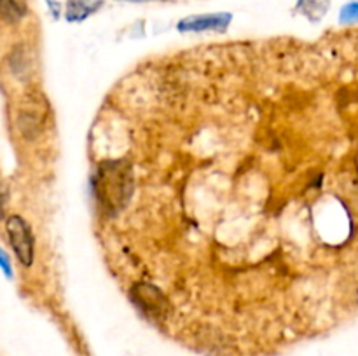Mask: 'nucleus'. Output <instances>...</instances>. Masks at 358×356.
<instances>
[{"label": "nucleus", "instance_id": "1", "mask_svg": "<svg viewBox=\"0 0 358 356\" xmlns=\"http://www.w3.org/2000/svg\"><path fill=\"white\" fill-rule=\"evenodd\" d=\"M6 232L17 262L23 267H30L35 260V237L30 223L23 216L10 215L6 218Z\"/></svg>", "mask_w": 358, "mask_h": 356}, {"label": "nucleus", "instance_id": "2", "mask_svg": "<svg viewBox=\"0 0 358 356\" xmlns=\"http://www.w3.org/2000/svg\"><path fill=\"white\" fill-rule=\"evenodd\" d=\"M231 20L233 16L229 13L196 14V16L184 17L177 28L180 31H226Z\"/></svg>", "mask_w": 358, "mask_h": 356}, {"label": "nucleus", "instance_id": "3", "mask_svg": "<svg viewBox=\"0 0 358 356\" xmlns=\"http://www.w3.org/2000/svg\"><path fill=\"white\" fill-rule=\"evenodd\" d=\"M101 6H103L101 0H69V2H66L65 17L70 23L84 21L86 17H90L91 14L96 13Z\"/></svg>", "mask_w": 358, "mask_h": 356}, {"label": "nucleus", "instance_id": "4", "mask_svg": "<svg viewBox=\"0 0 358 356\" xmlns=\"http://www.w3.org/2000/svg\"><path fill=\"white\" fill-rule=\"evenodd\" d=\"M27 14L24 0H0V17L7 23H17Z\"/></svg>", "mask_w": 358, "mask_h": 356}, {"label": "nucleus", "instance_id": "5", "mask_svg": "<svg viewBox=\"0 0 358 356\" xmlns=\"http://www.w3.org/2000/svg\"><path fill=\"white\" fill-rule=\"evenodd\" d=\"M7 202H9V188H7L6 184L0 180V220L6 216Z\"/></svg>", "mask_w": 358, "mask_h": 356}, {"label": "nucleus", "instance_id": "6", "mask_svg": "<svg viewBox=\"0 0 358 356\" xmlns=\"http://www.w3.org/2000/svg\"><path fill=\"white\" fill-rule=\"evenodd\" d=\"M0 269H2L3 274H6L7 278H13V265H10V258L2 248H0Z\"/></svg>", "mask_w": 358, "mask_h": 356}, {"label": "nucleus", "instance_id": "7", "mask_svg": "<svg viewBox=\"0 0 358 356\" xmlns=\"http://www.w3.org/2000/svg\"><path fill=\"white\" fill-rule=\"evenodd\" d=\"M126 2H150V0H126ZM159 2H170V0H159Z\"/></svg>", "mask_w": 358, "mask_h": 356}]
</instances>
